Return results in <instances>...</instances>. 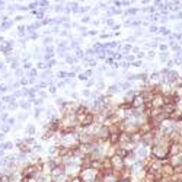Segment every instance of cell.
I'll list each match as a JSON object with an SVG mask.
<instances>
[{
  "instance_id": "1",
  "label": "cell",
  "mask_w": 182,
  "mask_h": 182,
  "mask_svg": "<svg viewBox=\"0 0 182 182\" xmlns=\"http://www.w3.org/2000/svg\"><path fill=\"white\" fill-rule=\"evenodd\" d=\"M166 50H168L166 45H160V51H166Z\"/></svg>"
},
{
  "instance_id": "2",
  "label": "cell",
  "mask_w": 182,
  "mask_h": 182,
  "mask_svg": "<svg viewBox=\"0 0 182 182\" xmlns=\"http://www.w3.org/2000/svg\"><path fill=\"white\" fill-rule=\"evenodd\" d=\"M178 18H182V12H179V16H178Z\"/></svg>"
}]
</instances>
